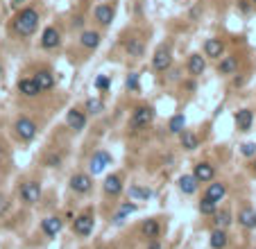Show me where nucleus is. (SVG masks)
<instances>
[{
  "instance_id": "7",
  "label": "nucleus",
  "mask_w": 256,
  "mask_h": 249,
  "mask_svg": "<svg viewBox=\"0 0 256 249\" xmlns=\"http://www.w3.org/2000/svg\"><path fill=\"white\" fill-rule=\"evenodd\" d=\"M170 64H173V54H170V48H168V45H161V48L154 52V57H152L154 70H159V73H166V70L170 68Z\"/></svg>"
},
{
  "instance_id": "44",
  "label": "nucleus",
  "mask_w": 256,
  "mask_h": 249,
  "mask_svg": "<svg viewBox=\"0 0 256 249\" xmlns=\"http://www.w3.org/2000/svg\"><path fill=\"white\" fill-rule=\"evenodd\" d=\"M98 249H109V247H98Z\"/></svg>"
},
{
  "instance_id": "45",
  "label": "nucleus",
  "mask_w": 256,
  "mask_h": 249,
  "mask_svg": "<svg viewBox=\"0 0 256 249\" xmlns=\"http://www.w3.org/2000/svg\"><path fill=\"white\" fill-rule=\"evenodd\" d=\"M254 172H256V163H254Z\"/></svg>"
},
{
  "instance_id": "23",
  "label": "nucleus",
  "mask_w": 256,
  "mask_h": 249,
  "mask_svg": "<svg viewBox=\"0 0 256 249\" xmlns=\"http://www.w3.org/2000/svg\"><path fill=\"white\" fill-rule=\"evenodd\" d=\"M197 184H200V181H197L193 175H182L179 177V191H182L184 195H193V193L197 191Z\"/></svg>"
},
{
  "instance_id": "30",
  "label": "nucleus",
  "mask_w": 256,
  "mask_h": 249,
  "mask_svg": "<svg viewBox=\"0 0 256 249\" xmlns=\"http://www.w3.org/2000/svg\"><path fill=\"white\" fill-rule=\"evenodd\" d=\"M184 125H186V118L179 113V116L170 118V125H168V129H170V134H182L184 132Z\"/></svg>"
},
{
  "instance_id": "36",
  "label": "nucleus",
  "mask_w": 256,
  "mask_h": 249,
  "mask_svg": "<svg viewBox=\"0 0 256 249\" xmlns=\"http://www.w3.org/2000/svg\"><path fill=\"white\" fill-rule=\"evenodd\" d=\"M125 86L129 88V91H138V75H129L127 77V82H125Z\"/></svg>"
},
{
  "instance_id": "35",
  "label": "nucleus",
  "mask_w": 256,
  "mask_h": 249,
  "mask_svg": "<svg viewBox=\"0 0 256 249\" xmlns=\"http://www.w3.org/2000/svg\"><path fill=\"white\" fill-rule=\"evenodd\" d=\"M109 84H111V82H109L107 75H100V77L95 79V88H98V91H107Z\"/></svg>"
},
{
  "instance_id": "3",
  "label": "nucleus",
  "mask_w": 256,
  "mask_h": 249,
  "mask_svg": "<svg viewBox=\"0 0 256 249\" xmlns=\"http://www.w3.org/2000/svg\"><path fill=\"white\" fill-rule=\"evenodd\" d=\"M14 134H16V138L23 143L32 141V138L36 136V122L30 120L27 116H18L14 120Z\"/></svg>"
},
{
  "instance_id": "19",
  "label": "nucleus",
  "mask_w": 256,
  "mask_h": 249,
  "mask_svg": "<svg viewBox=\"0 0 256 249\" xmlns=\"http://www.w3.org/2000/svg\"><path fill=\"white\" fill-rule=\"evenodd\" d=\"M238 225L245 227V229H256V211L252 206H245L238 213Z\"/></svg>"
},
{
  "instance_id": "31",
  "label": "nucleus",
  "mask_w": 256,
  "mask_h": 249,
  "mask_svg": "<svg viewBox=\"0 0 256 249\" xmlns=\"http://www.w3.org/2000/svg\"><path fill=\"white\" fill-rule=\"evenodd\" d=\"M125 48H127L129 57H141V54H143V43H141V39H129Z\"/></svg>"
},
{
  "instance_id": "20",
  "label": "nucleus",
  "mask_w": 256,
  "mask_h": 249,
  "mask_svg": "<svg viewBox=\"0 0 256 249\" xmlns=\"http://www.w3.org/2000/svg\"><path fill=\"white\" fill-rule=\"evenodd\" d=\"M61 227H64V222L59 220V218H45L43 222H41V229H43V234L48 236V238H54V236L61 231Z\"/></svg>"
},
{
  "instance_id": "25",
  "label": "nucleus",
  "mask_w": 256,
  "mask_h": 249,
  "mask_svg": "<svg viewBox=\"0 0 256 249\" xmlns=\"http://www.w3.org/2000/svg\"><path fill=\"white\" fill-rule=\"evenodd\" d=\"M159 222L157 220H145L143 225H141V236L143 238H148V240H157V236H159Z\"/></svg>"
},
{
  "instance_id": "43",
  "label": "nucleus",
  "mask_w": 256,
  "mask_h": 249,
  "mask_svg": "<svg viewBox=\"0 0 256 249\" xmlns=\"http://www.w3.org/2000/svg\"><path fill=\"white\" fill-rule=\"evenodd\" d=\"M0 75H2V66H0Z\"/></svg>"
},
{
  "instance_id": "42",
  "label": "nucleus",
  "mask_w": 256,
  "mask_h": 249,
  "mask_svg": "<svg viewBox=\"0 0 256 249\" xmlns=\"http://www.w3.org/2000/svg\"><path fill=\"white\" fill-rule=\"evenodd\" d=\"M150 249H159V245H157V243H154V240H152V245H150Z\"/></svg>"
},
{
  "instance_id": "11",
  "label": "nucleus",
  "mask_w": 256,
  "mask_h": 249,
  "mask_svg": "<svg viewBox=\"0 0 256 249\" xmlns=\"http://www.w3.org/2000/svg\"><path fill=\"white\" fill-rule=\"evenodd\" d=\"M59 41H61V36H59V32H57V27H45L43 34H41V48L54 50L59 45Z\"/></svg>"
},
{
  "instance_id": "34",
  "label": "nucleus",
  "mask_w": 256,
  "mask_h": 249,
  "mask_svg": "<svg viewBox=\"0 0 256 249\" xmlns=\"http://www.w3.org/2000/svg\"><path fill=\"white\" fill-rule=\"evenodd\" d=\"M86 109H89L91 113H100L104 109V104H102V100H98V98H89L86 100Z\"/></svg>"
},
{
  "instance_id": "46",
  "label": "nucleus",
  "mask_w": 256,
  "mask_h": 249,
  "mask_svg": "<svg viewBox=\"0 0 256 249\" xmlns=\"http://www.w3.org/2000/svg\"><path fill=\"white\" fill-rule=\"evenodd\" d=\"M252 2H254V5H256V0H252Z\"/></svg>"
},
{
  "instance_id": "26",
  "label": "nucleus",
  "mask_w": 256,
  "mask_h": 249,
  "mask_svg": "<svg viewBox=\"0 0 256 249\" xmlns=\"http://www.w3.org/2000/svg\"><path fill=\"white\" fill-rule=\"evenodd\" d=\"M227 243H229V238H227L225 229H213V234H211V247L213 249H225Z\"/></svg>"
},
{
  "instance_id": "12",
  "label": "nucleus",
  "mask_w": 256,
  "mask_h": 249,
  "mask_svg": "<svg viewBox=\"0 0 256 249\" xmlns=\"http://www.w3.org/2000/svg\"><path fill=\"white\" fill-rule=\"evenodd\" d=\"M66 122H68V127L73 129V132H82V129L86 127V116H84L79 109H70L68 116H66Z\"/></svg>"
},
{
  "instance_id": "15",
  "label": "nucleus",
  "mask_w": 256,
  "mask_h": 249,
  "mask_svg": "<svg viewBox=\"0 0 256 249\" xmlns=\"http://www.w3.org/2000/svg\"><path fill=\"white\" fill-rule=\"evenodd\" d=\"M100 32H95V29H86V32H82V36H79V43H82L84 50H95L100 45Z\"/></svg>"
},
{
  "instance_id": "39",
  "label": "nucleus",
  "mask_w": 256,
  "mask_h": 249,
  "mask_svg": "<svg viewBox=\"0 0 256 249\" xmlns=\"http://www.w3.org/2000/svg\"><path fill=\"white\" fill-rule=\"evenodd\" d=\"M7 209H9V202H7L5 195H0V215L7 213Z\"/></svg>"
},
{
  "instance_id": "24",
  "label": "nucleus",
  "mask_w": 256,
  "mask_h": 249,
  "mask_svg": "<svg viewBox=\"0 0 256 249\" xmlns=\"http://www.w3.org/2000/svg\"><path fill=\"white\" fill-rule=\"evenodd\" d=\"M238 68V59L236 57H222L218 64V73L220 75H234Z\"/></svg>"
},
{
  "instance_id": "14",
  "label": "nucleus",
  "mask_w": 256,
  "mask_h": 249,
  "mask_svg": "<svg viewBox=\"0 0 256 249\" xmlns=\"http://www.w3.org/2000/svg\"><path fill=\"white\" fill-rule=\"evenodd\" d=\"M34 84L39 86V91L43 93V91H52V86H54V75L50 73V70H39V73L34 75Z\"/></svg>"
},
{
  "instance_id": "38",
  "label": "nucleus",
  "mask_w": 256,
  "mask_h": 249,
  "mask_svg": "<svg viewBox=\"0 0 256 249\" xmlns=\"http://www.w3.org/2000/svg\"><path fill=\"white\" fill-rule=\"evenodd\" d=\"M61 163V157H57V154H50L48 159H45V166H50V168H57Z\"/></svg>"
},
{
  "instance_id": "9",
  "label": "nucleus",
  "mask_w": 256,
  "mask_h": 249,
  "mask_svg": "<svg viewBox=\"0 0 256 249\" xmlns=\"http://www.w3.org/2000/svg\"><path fill=\"white\" fill-rule=\"evenodd\" d=\"M102 191L107 197H118L123 193V179L118 175H109L102 184Z\"/></svg>"
},
{
  "instance_id": "8",
  "label": "nucleus",
  "mask_w": 256,
  "mask_h": 249,
  "mask_svg": "<svg viewBox=\"0 0 256 249\" xmlns=\"http://www.w3.org/2000/svg\"><path fill=\"white\" fill-rule=\"evenodd\" d=\"M193 177H195L200 184H209V181H213V177H216V168L209 161H197L195 168H193Z\"/></svg>"
},
{
  "instance_id": "32",
  "label": "nucleus",
  "mask_w": 256,
  "mask_h": 249,
  "mask_svg": "<svg viewBox=\"0 0 256 249\" xmlns=\"http://www.w3.org/2000/svg\"><path fill=\"white\" fill-rule=\"evenodd\" d=\"M134 211H136V204H123V206H120V211H118V213L113 215V222H116V225H120V222L125 220V215L134 213Z\"/></svg>"
},
{
  "instance_id": "18",
  "label": "nucleus",
  "mask_w": 256,
  "mask_h": 249,
  "mask_svg": "<svg viewBox=\"0 0 256 249\" xmlns=\"http://www.w3.org/2000/svg\"><path fill=\"white\" fill-rule=\"evenodd\" d=\"M225 195H227V186L222 184V181H213V184H209V188H207V195L204 197H209L211 202H222L225 200Z\"/></svg>"
},
{
  "instance_id": "2",
  "label": "nucleus",
  "mask_w": 256,
  "mask_h": 249,
  "mask_svg": "<svg viewBox=\"0 0 256 249\" xmlns=\"http://www.w3.org/2000/svg\"><path fill=\"white\" fill-rule=\"evenodd\" d=\"M152 120H154V109L148 107V104H141V107H136L132 111V118H129V129L141 132V129H145Z\"/></svg>"
},
{
  "instance_id": "29",
  "label": "nucleus",
  "mask_w": 256,
  "mask_h": 249,
  "mask_svg": "<svg viewBox=\"0 0 256 249\" xmlns=\"http://www.w3.org/2000/svg\"><path fill=\"white\" fill-rule=\"evenodd\" d=\"M129 197L132 200H150L152 191L150 188H141V186H129Z\"/></svg>"
},
{
  "instance_id": "1",
  "label": "nucleus",
  "mask_w": 256,
  "mask_h": 249,
  "mask_svg": "<svg viewBox=\"0 0 256 249\" xmlns=\"http://www.w3.org/2000/svg\"><path fill=\"white\" fill-rule=\"evenodd\" d=\"M36 27H39V11L34 7H25L11 18V32L16 36H20V39L32 36L36 32Z\"/></svg>"
},
{
  "instance_id": "40",
  "label": "nucleus",
  "mask_w": 256,
  "mask_h": 249,
  "mask_svg": "<svg viewBox=\"0 0 256 249\" xmlns=\"http://www.w3.org/2000/svg\"><path fill=\"white\" fill-rule=\"evenodd\" d=\"M2 157H5V143H0V161H2Z\"/></svg>"
},
{
  "instance_id": "22",
  "label": "nucleus",
  "mask_w": 256,
  "mask_h": 249,
  "mask_svg": "<svg viewBox=\"0 0 256 249\" xmlns=\"http://www.w3.org/2000/svg\"><path fill=\"white\" fill-rule=\"evenodd\" d=\"M252 122H254V113H252L250 109H241V111L236 113V127L241 129V132L252 129Z\"/></svg>"
},
{
  "instance_id": "13",
  "label": "nucleus",
  "mask_w": 256,
  "mask_h": 249,
  "mask_svg": "<svg viewBox=\"0 0 256 249\" xmlns=\"http://www.w3.org/2000/svg\"><path fill=\"white\" fill-rule=\"evenodd\" d=\"M222 52H225V43H222L220 39H207L204 41V57L220 59Z\"/></svg>"
},
{
  "instance_id": "27",
  "label": "nucleus",
  "mask_w": 256,
  "mask_h": 249,
  "mask_svg": "<svg viewBox=\"0 0 256 249\" xmlns=\"http://www.w3.org/2000/svg\"><path fill=\"white\" fill-rule=\"evenodd\" d=\"M179 138H182L184 150H188V152L197 150V145H200V138H197L193 132H182V134H179Z\"/></svg>"
},
{
  "instance_id": "33",
  "label": "nucleus",
  "mask_w": 256,
  "mask_h": 249,
  "mask_svg": "<svg viewBox=\"0 0 256 249\" xmlns=\"http://www.w3.org/2000/svg\"><path fill=\"white\" fill-rule=\"evenodd\" d=\"M216 202H211V200H209V197H204V200L202 202H200V213H202V215H213V213H216Z\"/></svg>"
},
{
  "instance_id": "28",
  "label": "nucleus",
  "mask_w": 256,
  "mask_h": 249,
  "mask_svg": "<svg viewBox=\"0 0 256 249\" xmlns=\"http://www.w3.org/2000/svg\"><path fill=\"white\" fill-rule=\"evenodd\" d=\"M213 222H216V229H227L232 225V213L229 211H220V213H213Z\"/></svg>"
},
{
  "instance_id": "21",
  "label": "nucleus",
  "mask_w": 256,
  "mask_h": 249,
  "mask_svg": "<svg viewBox=\"0 0 256 249\" xmlns=\"http://www.w3.org/2000/svg\"><path fill=\"white\" fill-rule=\"evenodd\" d=\"M93 16H95V20H98L100 25H111V20H113V7L111 5H98L95 7V11H93Z\"/></svg>"
},
{
  "instance_id": "10",
  "label": "nucleus",
  "mask_w": 256,
  "mask_h": 249,
  "mask_svg": "<svg viewBox=\"0 0 256 249\" xmlns=\"http://www.w3.org/2000/svg\"><path fill=\"white\" fill-rule=\"evenodd\" d=\"M109 163H111V154H109V152H104V150H98L93 157H91V166L89 168H91V172H93V175H98V172H102Z\"/></svg>"
},
{
  "instance_id": "5",
  "label": "nucleus",
  "mask_w": 256,
  "mask_h": 249,
  "mask_svg": "<svg viewBox=\"0 0 256 249\" xmlns=\"http://www.w3.org/2000/svg\"><path fill=\"white\" fill-rule=\"evenodd\" d=\"M73 234L82 236V238H86V236L93 234V215L91 213L77 215V218L73 220Z\"/></svg>"
},
{
  "instance_id": "37",
  "label": "nucleus",
  "mask_w": 256,
  "mask_h": 249,
  "mask_svg": "<svg viewBox=\"0 0 256 249\" xmlns=\"http://www.w3.org/2000/svg\"><path fill=\"white\" fill-rule=\"evenodd\" d=\"M241 152L245 154V157H254V154H256V145H254V143H245Z\"/></svg>"
},
{
  "instance_id": "6",
  "label": "nucleus",
  "mask_w": 256,
  "mask_h": 249,
  "mask_svg": "<svg viewBox=\"0 0 256 249\" xmlns=\"http://www.w3.org/2000/svg\"><path fill=\"white\" fill-rule=\"evenodd\" d=\"M93 188V179L86 172H77V175L70 177V191H75L77 195H86V193Z\"/></svg>"
},
{
  "instance_id": "17",
  "label": "nucleus",
  "mask_w": 256,
  "mask_h": 249,
  "mask_svg": "<svg viewBox=\"0 0 256 249\" xmlns=\"http://www.w3.org/2000/svg\"><path fill=\"white\" fill-rule=\"evenodd\" d=\"M204 70H207V61H204L202 54H191V57H188V73H191L193 77H200Z\"/></svg>"
},
{
  "instance_id": "41",
  "label": "nucleus",
  "mask_w": 256,
  "mask_h": 249,
  "mask_svg": "<svg viewBox=\"0 0 256 249\" xmlns=\"http://www.w3.org/2000/svg\"><path fill=\"white\" fill-rule=\"evenodd\" d=\"M20 2H23V0H11V7H18Z\"/></svg>"
},
{
  "instance_id": "4",
  "label": "nucleus",
  "mask_w": 256,
  "mask_h": 249,
  "mask_svg": "<svg viewBox=\"0 0 256 249\" xmlns=\"http://www.w3.org/2000/svg\"><path fill=\"white\" fill-rule=\"evenodd\" d=\"M18 193H20V200H23L27 206H32L41 200V184L39 181H25V184L20 186Z\"/></svg>"
},
{
  "instance_id": "16",
  "label": "nucleus",
  "mask_w": 256,
  "mask_h": 249,
  "mask_svg": "<svg viewBox=\"0 0 256 249\" xmlns=\"http://www.w3.org/2000/svg\"><path fill=\"white\" fill-rule=\"evenodd\" d=\"M18 93L20 95H25V98H34V95H39V86L34 84V79L32 77H23V79H18Z\"/></svg>"
}]
</instances>
